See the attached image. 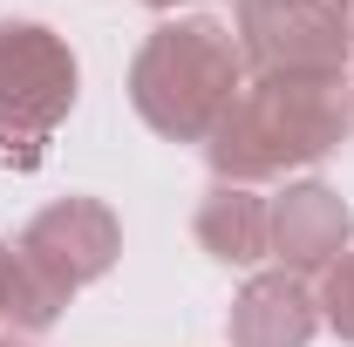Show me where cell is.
Segmentation results:
<instances>
[{
  "instance_id": "cell-1",
  "label": "cell",
  "mask_w": 354,
  "mask_h": 347,
  "mask_svg": "<svg viewBox=\"0 0 354 347\" xmlns=\"http://www.w3.org/2000/svg\"><path fill=\"white\" fill-rule=\"evenodd\" d=\"M354 136V75H245L239 102L205 143L218 184L307 171Z\"/></svg>"
},
{
  "instance_id": "cell-2",
  "label": "cell",
  "mask_w": 354,
  "mask_h": 347,
  "mask_svg": "<svg viewBox=\"0 0 354 347\" xmlns=\"http://www.w3.org/2000/svg\"><path fill=\"white\" fill-rule=\"evenodd\" d=\"M239 88H245V55L218 14H184L150 28L130 62V109L164 143H212Z\"/></svg>"
},
{
  "instance_id": "cell-3",
  "label": "cell",
  "mask_w": 354,
  "mask_h": 347,
  "mask_svg": "<svg viewBox=\"0 0 354 347\" xmlns=\"http://www.w3.org/2000/svg\"><path fill=\"white\" fill-rule=\"evenodd\" d=\"M82 95V62L41 21H0V136L35 150L68 123Z\"/></svg>"
},
{
  "instance_id": "cell-4",
  "label": "cell",
  "mask_w": 354,
  "mask_h": 347,
  "mask_svg": "<svg viewBox=\"0 0 354 347\" xmlns=\"http://www.w3.org/2000/svg\"><path fill=\"white\" fill-rule=\"evenodd\" d=\"M232 35L259 75H348V0H232Z\"/></svg>"
},
{
  "instance_id": "cell-5",
  "label": "cell",
  "mask_w": 354,
  "mask_h": 347,
  "mask_svg": "<svg viewBox=\"0 0 354 347\" xmlns=\"http://www.w3.org/2000/svg\"><path fill=\"white\" fill-rule=\"evenodd\" d=\"M21 245L68 286L82 293L95 279H109V265L123 259V218L109 212L102 198H55L21 225Z\"/></svg>"
},
{
  "instance_id": "cell-6",
  "label": "cell",
  "mask_w": 354,
  "mask_h": 347,
  "mask_svg": "<svg viewBox=\"0 0 354 347\" xmlns=\"http://www.w3.org/2000/svg\"><path fill=\"white\" fill-rule=\"evenodd\" d=\"M354 245V212L348 198L320 177H300L272 198V225H266V252L293 279H320L327 265Z\"/></svg>"
},
{
  "instance_id": "cell-7",
  "label": "cell",
  "mask_w": 354,
  "mask_h": 347,
  "mask_svg": "<svg viewBox=\"0 0 354 347\" xmlns=\"http://www.w3.org/2000/svg\"><path fill=\"white\" fill-rule=\"evenodd\" d=\"M320 334V300H313L307 279L293 272H252L232 313H225V341L232 347H307Z\"/></svg>"
},
{
  "instance_id": "cell-8",
  "label": "cell",
  "mask_w": 354,
  "mask_h": 347,
  "mask_svg": "<svg viewBox=\"0 0 354 347\" xmlns=\"http://www.w3.org/2000/svg\"><path fill=\"white\" fill-rule=\"evenodd\" d=\"M266 225H272V198H259L252 184H212V191L198 198V218H191L198 245L218 265L272 259V252H266Z\"/></svg>"
},
{
  "instance_id": "cell-9",
  "label": "cell",
  "mask_w": 354,
  "mask_h": 347,
  "mask_svg": "<svg viewBox=\"0 0 354 347\" xmlns=\"http://www.w3.org/2000/svg\"><path fill=\"white\" fill-rule=\"evenodd\" d=\"M68 300H75V293L21 245V232H7V238H0V320L28 341V334H48V327L68 313Z\"/></svg>"
},
{
  "instance_id": "cell-10",
  "label": "cell",
  "mask_w": 354,
  "mask_h": 347,
  "mask_svg": "<svg viewBox=\"0 0 354 347\" xmlns=\"http://www.w3.org/2000/svg\"><path fill=\"white\" fill-rule=\"evenodd\" d=\"M313 300H320V327H334V334L354 347V245L320 272V293H313Z\"/></svg>"
},
{
  "instance_id": "cell-11",
  "label": "cell",
  "mask_w": 354,
  "mask_h": 347,
  "mask_svg": "<svg viewBox=\"0 0 354 347\" xmlns=\"http://www.w3.org/2000/svg\"><path fill=\"white\" fill-rule=\"evenodd\" d=\"M143 7H157V14H171V7H184V0H143Z\"/></svg>"
},
{
  "instance_id": "cell-12",
  "label": "cell",
  "mask_w": 354,
  "mask_h": 347,
  "mask_svg": "<svg viewBox=\"0 0 354 347\" xmlns=\"http://www.w3.org/2000/svg\"><path fill=\"white\" fill-rule=\"evenodd\" d=\"M0 347H28V341H21V334H0Z\"/></svg>"
}]
</instances>
